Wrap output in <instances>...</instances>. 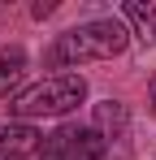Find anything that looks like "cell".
<instances>
[{
  "label": "cell",
  "instance_id": "cell-3",
  "mask_svg": "<svg viewBox=\"0 0 156 160\" xmlns=\"http://www.w3.org/2000/svg\"><path fill=\"white\" fill-rule=\"evenodd\" d=\"M39 160H104V138L87 126H65L48 138Z\"/></svg>",
  "mask_w": 156,
  "mask_h": 160
},
{
  "label": "cell",
  "instance_id": "cell-5",
  "mask_svg": "<svg viewBox=\"0 0 156 160\" xmlns=\"http://www.w3.org/2000/svg\"><path fill=\"white\" fill-rule=\"evenodd\" d=\"M122 22H130V35L139 43H156V4H126L122 9Z\"/></svg>",
  "mask_w": 156,
  "mask_h": 160
},
{
  "label": "cell",
  "instance_id": "cell-2",
  "mask_svg": "<svg viewBox=\"0 0 156 160\" xmlns=\"http://www.w3.org/2000/svg\"><path fill=\"white\" fill-rule=\"evenodd\" d=\"M87 100V78L78 74H52V78L26 87L18 95H9V112L18 121H39V117H65Z\"/></svg>",
  "mask_w": 156,
  "mask_h": 160
},
{
  "label": "cell",
  "instance_id": "cell-8",
  "mask_svg": "<svg viewBox=\"0 0 156 160\" xmlns=\"http://www.w3.org/2000/svg\"><path fill=\"white\" fill-rule=\"evenodd\" d=\"M152 108H156V104H152Z\"/></svg>",
  "mask_w": 156,
  "mask_h": 160
},
{
  "label": "cell",
  "instance_id": "cell-1",
  "mask_svg": "<svg viewBox=\"0 0 156 160\" xmlns=\"http://www.w3.org/2000/svg\"><path fill=\"white\" fill-rule=\"evenodd\" d=\"M130 43L126 22L117 18H96V22H82V26H70L65 35H56L52 43V65H87V61H113L122 56Z\"/></svg>",
  "mask_w": 156,
  "mask_h": 160
},
{
  "label": "cell",
  "instance_id": "cell-6",
  "mask_svg": "<svg viewBox=\"0 0 156 160\" xmlns=\"http://www.w3.org/2000/svg\"><path fill=\"white\" fill-rule=\"evenodd\" d=\"M22 74H26V52L22 48H4V52H0V100L18 87Z\"/></svg>",
  "mask_w": 156,
  "mask_h": 160
},
{
  "label": "cell",
  "instance_id": "cell-7",
  "mask_svg": "<svg viewBox=\"0 0 156 160\" xmlns=\"http://www.w3.org/2000/svg\"><path fill=\"white\" fill-rule=\"evenodd\" d=\"M96 126H100V130H113L108 138H122V134H126V108L117 104V100H104V104L96 108Z\"/></svg>",
  "mask_w": 156,
  "mask_h": 160
},
{
  "label": "cell",
  "instance_id": "cell-4",
  "mask_svg": "<svg viewBox=\"0 0 156 160\" xmlns=\"http://www.w3.org/2000/svg\"><path fill=\"white\" fill-rule=\"evenodd\" d=\"M44 147V134L26 121H4L0 126V160H30Z\"/></svg>",
  "mask_w": 156,
  "mask_h": 160
}]
</instances>
